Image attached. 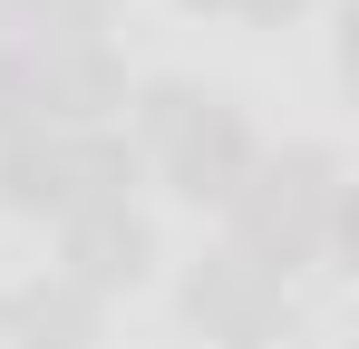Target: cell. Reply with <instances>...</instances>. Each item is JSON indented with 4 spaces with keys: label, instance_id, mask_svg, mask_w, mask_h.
I'll return each instance as SVG.
<instances>
[{
    "label": "cell",
    "instance_id": "5",
    "mask_svg": "<svg viewBox=\"0 0 359 349\" xmlns=\"http://www.w3.org/2000/svg\"><path fill=\"white\" fill-rule=\"evenodd\" d=\"M29 68H39V126H117L126 107V58L107 39H29Z\"/></svg>",
    "mask_w": 359,
    "mask_h": 349
},
{
    "label": "cell",
    "instance_id": "7",
    "mask_svg": "<svg viewBox=\"0 0 359 349\" xmlns=\"http://www.w3.org/2000/svg\"><path fill=\"white\" fill-rule=\"evenodd\" d=\"M0 340L10 349H88L97 340V301L59 272H39V282L0 291Z\"/></svg>",
    "mask_w": 359,
    "mask_h": 349
},
{
    "label": "cell",
    "instance_id": "6",
    "mask_svg": "<svg viewBox=\"0 0 359 349\" xmlns=\"http://www.w3.org/2000/svg\"><path fill=\"white\" fill-rule=\"evenodd\" d=\"M146 262H156V224H146L136 204H88V214H68V224H59V282H78L88 301L136 291V282H146Z\"/></svg>",
    "mask_w": 359,
    "mask_h": 349
},
{
    "label": "cell",
    "instance_id": "1",
    "mask_svg": "<svg viewBox=\"0 0 359 349\" xmlns=\"http://www.w3.org/2000/svg\"><path fill=\"white\" fill-rule=\"evenodd\" d=\"M233 252L262 262L272 282H292L311 262H330L350 242V174L330 146H292V156H262V165L233 184Z\"/></svg>",
    "mask_w": 359,
    "mask_h": 349
},
{
    "label": "cell",
    "instance_id": "2",
    "mask_svg": "<svg viewBox=\"0 0 359 349\" xmlns=\"http://www.w3.org/2000/svg\"><path fill=\"white\" fill-rule=\"evenodd\" d=\"M126 126H136L126 146L156 156L165 194H184V204H233V184L262 165L243 107H224V97L194 88V78H146V88L126 97Z\"/></svg>",
    "mask_w": 359,
    "mask_h": 349
},
{
    "label": "cell",
    "instance_id": "3",
    "mask_svg": "<svg viewBox=\"0 0 359 349\" xmlns=\"http://www.w3.org/2000/svg\"><path fill=\"white\" fill-rule=\"evenodd\" d=\"M0 204L29 214V224H68L88 204H136V146L117 126H39V136H10L0 146Z\"/></svg>",
    "mask_w": 359,
    "mask_h": 349
},
{
    "label": "cell",
    "instance_id": "8",
    "mask_svg": "<svg viewBox=\"0 0 359 349\" xmlns=\"http://www.w3.org/2000/svg\"><path fill=\"white\" fill-rule=\"evenodd\" d=\"M10 136H39V68H29V39H0V146Z\"/></svg>",
    "mask_w": 359,
    "mask_h": 349
},
{
    "label": "cell",
    "instance_id": "9",
    "mask_svg": "<svg viewBox=\"0 0 359 349\" xmlns=\"http://www.w3.org/2000/svg\"><path fill=\"white\" fill-rule=\"evenodd\" d=\"M214 10H233V20H292L301 0H214Z\"/></svg>",
    "mask_w": 359,
    "mask_h": 349
},
{
    "label": "cell",
    "instance_id": "4",
    "mask_svg": "<svg viewBox=\"0 0 359 349\" xmlns=\"http://www.w3.org/2000/svg\"><path fill=\"white\" fill-rule=\"evenodd\" d=\"M184 320H194L214 349H262V340H282L292 291L272 282L262 262H243L233 242H224L214 262H194V282H184Z\"/></svg>",
    "mask_w": 359,
    "mask_h": 349
}]
</instances>
